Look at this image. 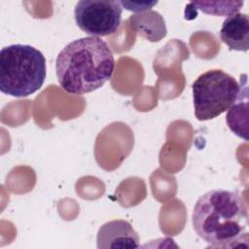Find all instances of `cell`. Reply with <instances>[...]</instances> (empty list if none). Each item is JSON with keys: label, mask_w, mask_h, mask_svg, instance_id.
I'll return each instance as SVG.
<instances>
[{"label": "cell", "mask_w": 249, "mask_h": 249, "mask_svg": "<svg viewBox=\"0 0 249 249\" xmlns=\"http://www.w3.org/2000/svg\"><path fill=\"white\" fill-rule=\"evenodd\" d=\"M196 234L212 248L248 245V211L242 196L217 189L200 196L192 215Z\"/></svg>", "instance_id": "6da1fadb"}, {"label": "cell", "mask_w": 249, "mask_h": 249, "mask_svg": "<svg viewBox=\"0 0 249 249\" xmlns=\"http://www.w3.org/2000/svg\"><path fill=\"white\" fill-rule=\"evenodd\" d=\"M58 83L63 90L82 95L101 88L115 70L113 53L99 37H83L67 44L55 61Z\"/></svg>", "instance_id": "7a4b0ae2"}, {"label": "cell", "mask_w": 249, "mask_h": 249, "mask_svg": "<svg viewBox=\"0 0 249 249\" xmlns=\"http://www.w3.org/2000/svg\"><path fill=\"white\" fill-rule=\"evenodd\" d=\"M46 75V58L36 48L14 44L1 49V92L14 97H26L42 88Z\"/></svg>", "instance_id": "3957f363"}, {"label": "cell", "mask_w": 249, "mask_h": 249, "mask_svg": "<svg viewBox=\"0 0 249 249\" xmlns=\"http://www.w3.org/2000/svg\"><path fill=\"white\" fill-rule=\"evenodd\" d=\"M192 89L196 118L209 121L230 109L237 98L239 85L225 71L211 69L196 78Z\"/></svg>", "instance_id": "277c9868"}, {"label": "cell", "mask_w": 249, "mask_h": 249, "mask_svg": "<svg viewBox=\"0 0 249 249\" xmlns=\"http://www.w3.org/2000/svg\"><path fill=\"white\" fill-rule=\"evenodd\" d=\"M123 7L120 1L81 0L74 9L76 24L92 37L108 36L118 31Z\"/></svg>", "instance_id": "5b68a950"}, {"label": "cell", "mask_w": 249, "mask_h": 249, "mask_svg": "<svg viewBox=\"0 0 249 249\" xmlns=\"http://www.w3.org/2000/svg\"><path fill=\"white\" fill-rule=\"evenodd\" d=\"M96 244L98 249L140 247L138 233L124 220H113L103 224L98 230Z\"/></svg>", "instance_id": "8992f818"}, {"label": "cell", "mask_w": 249, "mask_h": 249, "mask_svg": "<svg viewBox=\"0 0 249 249\" xmlns=\"http://www.w3.org/2000/svg\"><path fill=\"white\" fill-rule=\"evenodd\" d=\"M220 38L231 51L249 50V18L244 13L229 16L222 24Z\"/></svg>", "instance_id": "52a82bcc"}, {"label": "cell", "mask_w": 249, "mask_h": 249, "mask_svg": "<svg viewBox=\"0 0 249 249\" xmlns=\"http://www.w3.org/2000/svg\"><path fill=\"white\" fill-rule=\"evenodd\" d=\"M134 32L151 42H159L166 35L165 21L156 11H146L134 14L128 18Z\"/></svg>", "instance_id": "ba28073f"}, {"label": "cell", "mask_w": 249, "mask_h": 249, "mask_svg": "<svg viewBox=\"0 0 249 249\" xmlns=\"http://www.w3.org/2000/svg\"><path fill=\"white\" fill-rule=\"evenodd\" d=\"M227 124L230 129L237 136L248 140V89L247 79L244 85L240 83L239 92L234 103L230 107L227 117Z\"/></svg>", "instance_id": "9c48e42d"}, {"label": "cell", "mask_w": 249, "mask_h": 249, "mask_svg": "<svg viewBox=\"0 0 249 249\" xmlns=\"http://www.w3.org/2000/svg\"><path fill=\"white\" fill-rule=\"evenodd\" d=\"M243 1H199L191 2L186 9H195L204 14L226 17L238 13L243 5Z\"/></svg>", "instance_id": "30bf717a"}, {"label": "cell", "mask_w": 249, "mask_h": 249, "mask_svg": "<svg viewBox=\"0 0 249 249\" xmlns=\"http://www.w3.org/2000/svg\"><path fill=\"white\" fill-rule=\"evenodd\" d=\"M123 8L132 11L135 13H141L143 11H150L151 8L156 5L158 2H125V1H120Z\"/></svg>", "instance_id": "8fae6325"}]
</instances>
